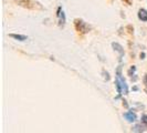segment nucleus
Returning <instances> with one entry per match:
<instances>
[{
    "instance_id": "1",
    "label": "nucleus",
    "mask_w": 147,
    "mask_h": 133,
    "mask_svg": "<svg viewBox=\"0 0 147 133\" xmlns=\"http://www.w3.org/2000/svg\"><path fill=\"white\" fill-rule=\"evenodd\" d=\"M116 89H117V92L119 94L124 93V94H127L128 93V88H127V84H126L125 80L121 77V68L117 69V75H116Z\"/></svg>"
},
{
    "instance_id": "2",
    "label": "nucleus",
    "mask_w": 147,
    "mask_h": 133,
    "mask_svg": "<svg viewBox=\"0 0 147 133\" xmlns=\"http://www.w3.org/2000/svg\"><path fill=\"white\" fill-rule=\"evenodd\" d=\"M74 26H75V29L78 30L79 32H81V33H86L90 30V27L81 19H75Z\"/></svg>"
},
{
    "instance_id": "3",
    "label": "nucleus",
    "mask_w": 147,
    "mask_h": 133,
    "mask_svg": "<svg viewBox=\"0 0 147 133\" xmlns=\"http://www.w3.org/2000/svg\"><path fill=\"white\" fill-rule=\"evenodd\" d=\"M19 5L22 7L29 8V9H36L33 6H31V5H36V2H33L31 0H21V1H19Z\"/></svg>"
},
{
    "instance_id": "4",
    "label": "nucleus",
    "mask_w": 147,
    "mask_h": 133,
    "mask_svg": "<svg viewBox=\"0 0 147 133\" xmlns=\"http://www.w3.org/2000/svg\"><path fill=\"white\" fill-rule=\"evenodd\" d=\"M124 118H125L128 122H134V121H136V114L133 113L132 111H128V112H125V113H124Z\"/></svg>"
},
{
    "instance_id": "5",
    "label": "nucleus",
    "mask_w": 147,
    "mask_h": 133,
    "mask_svg": "<svg viewBox=\"0 0 147 133\" xmlns=\"http://www.w3.org/2000/svg\"><path fill=\"white\" fill-rule=\"evenodd\" d=\"M138 19L142 21H147V10H145V9L138 10Z\"/></svg>"
},
{
    "instance_id": "6",
    "label": "nucleus",
    "mask_w": 147,
    "mask_h": 133,
    "mask_svg": "<svg viewBox=\"0 0 147 133\" xmlns=\"http://www.w3.org/2000/svg\"><path fill=\"white\" fill-rule=\"evenodd\" d=\"M58 16L60 17V21H59L60 26H62V27H63V26H64V23H65V16H64V12H63V11L61 12V8L58 9Z\"/></svg>"
},
{
    "instance_id": "7",
    "label": "nucleus",
    "mask_w": 147,
    "mask_h": 133,
    "mask_svg": "<svg viewBox=\"0 0 147 133\" xmlns=\"http://www.w3.org/2000/svg\"><path fill=\"white\" fill-rule=\"evenodd\" d=\"M112 45H113L114 50H116V51H117L121 56H123V54H124V50H123V48H122V45H121V44L116 43V42H113V43H112Z\"/></svg>"
},
{
    "instance_id": "8",
    "label": "nucleus",
    "mask_w": 147,
    "mask_h": 133,
    "mask_svg": "<svg viewBox=\"0 0 147 133\" xmlns=\"http://www.w3.org/2000/svg\"><path fill=\"white\" fill-rule=\"evenodd\" d=\"M10 37L16 39V40H19V41H24V40H27V37H26V36H21V35H15V33H11V35H10Z\"/></svg>"
},
{
    "instance_id": "9",
    "label": "nucleus",
    "mask_w": 147,
    "mask_h": 133,
    "mask_svg": "<svg viewBox=\"0 0 147 133\" xmlns=\"http://www.w3.org/2000/svg\"><path fill=\"white\" fill-rule=\"evenodd\" d=\"M142 123L147 126V114H144V115L142 117Z\"/></svg>"
},
{
    "instance_id": "10",
    "label": "nucleus",
    "mask_w": 147,
    "mask_h": 133,
    "mask_svg": "<svg viewBox=\"0 0 147 133\" xmlns=\"http://www.w3.org/2000/svg\"><path fill=\"white\" fill-rule=\"evenodd\" d=\"M134 131L137 133H143V130H140V126H136L134 128Z\"/></svg>"
},
{
    "instance_id": "11",
    "label": "nucleus",
    "mask_w": 147,
    "mask_h": 133,
    "mask_svg": "<svg viewBox=\"0 0 147 133\" xmlns=\"http://www.w3.org/2000/svg\"><path fill=\"white\" fill-rule=\"evenodd\" d=\"M103 73L105 74V77H104V78H105V80H107V81H109V80H110V74H109V72H106L105 70H103Z\"/></svg>"
},
{
    "instance_id": "12",
    "label": "nucleus",
    "mask_w": 147,
    "mask_h": 133,
    "mask_svg": "<svg viewBox=\"0 0 147 133\" xmlns=\"http://www.w3.org/2000/svg\"><path fill=\"white\" fill-rule=\"evenodd\" d=\"M123 1H124V2H126L127 5H131V3H132V0H123Z\"/></svg>"
},
{
    "instance_id": "13",
    "label": "nucleus",
    "mask_w": 147,
    "mask_h": 133,
    "mask_svg": "<svg viewBox=\"0 0 147 133\" xmlns=\"http://www.w3.org/2000/svg\"><path fill=\"white\" fill-rule=\"evenodd\" d=\"M144 83H145V86L147 87V74L145 75V78H144Z\"/></svg>"
},
{
    "instance_id": "14",
    "label": "nucleus",
    "mask_w": 147,
    "mask_h": 133,
    "mask_svg": "<svg viewBox=\"0 0 147 133\" xmlns=\"http://www.w3.org/2000/svg\"><path fill=\"white\" fill-rule=\"evenodd\" d=\"M144 57H145V54H144V53H142V54H140V58H142V59H144Z\"/></svg>"
}]
</instances>
